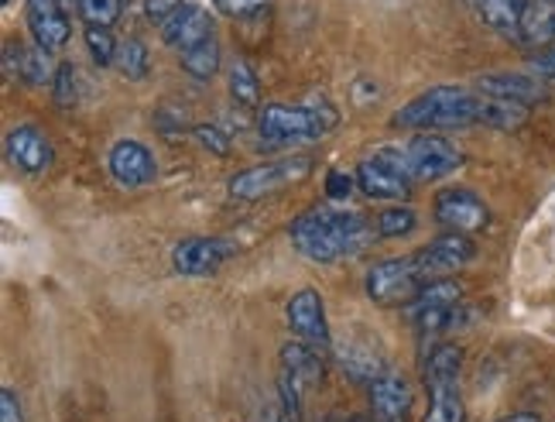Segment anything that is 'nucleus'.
<instances>
[{"label": "nucleus", "mask_w": 555, "mask_h": 422, "mask_svg": "<svg viewBox=\"0 0 555 422\" xmlns=\"http://www.w3.org/2000/svg\"><path fill=\"white\" fill-rule=\"evenodd\" d=\"M55 73L59 69H52V52L41 46H28L21 55V82H28V87H46L55 79Z\"/></svg>", "instance_id": "nucleus-25"}, {"label": "nucleus", "mask_w": 555, "mask_h": 422, "mask_svg": "<svg viewBox=\"0 0 555 422\" xmlns=\"http://www.w3.org/2000/svg\"><path fill=\"white\" fill-rule=\"evenodd\" d=\"M28 28L35 46H41L46 52H62V46L69 41V17L62 14V8H28Z\"/></svg>", "instance_id": "nucleus-20"}, {"label": "nucleus", "mask_w": 555, "mask_h": 422, "mask_svg": "<svg viewBox=\"0 0 555 422\" xmlns=\"http://www.w3.org/2000/svg\"><path fill=\"white\" fill-rule=\"evenodd\" d=\"M233 247L223 238H185L172 247V268L185 279H206L233 258Z\"/></svg>", "instance_id": "nucleus-8"}, {"label": "nucleus", "mask_w": 555, "mask_h": 422, "mask_svg": "<svg viewBox=\"0 0 555 422\" xmlns=\"http://www.w3.org/2000/svg\"><path fill=\"white\" fill-rule=\"evenodd\" d=\"M474 258H477V244L469 241L466 234H460V230L436 238L429 247H422L418 255H415V261L422 265L425 276H429V282L453 276V271L466 268Z\"/></svg>", "instance_id": "nucleus-10"}, {"label": "nucleus", "mask_w": 555, "mask_h": 422, "mask_svg": "<svg viewBox=\"0 0 555 422\" xmlns=\"http://www.w3.org/2000/svg\"><path fill=\"white\" fill-rule=\"evenodd\" d=\"M271 4V0H220V8L233 17H250Z\"/></svg>", "instance_id": "nucleus-35"}, {"label": "nucleus", "mask_w": 555, "mask_h": 422, "mask_svg": "<svg viewBox=\"0 0 555 422\" xmlns=\"http://www.w3.org/2000/svg\"><path fill=\"white\" fill-rule=\"evenodd\" d=\"M0 4H11V0H0Z\"/></svg>", "instance_id": "nucleus-43"}, {"label": "nucleus", "mask_w": 555, "mask_h": 422, "mask_svg": "<svg viewBox=\"0 0 555 422\" xmlns=\"http://www.w3.org/2000/svg\"><path fill=\"white\" fill-rule=\"evenodd\" d=\"M59 0H28V8H55Z\"/></svg>", "instance_id": "nucleus-41"}, {"label": "nucleus", "mask_w": 555, "mask_h": 422, "mask_svg": "<svg viewBox=\"0 0 555 422\" xmlns=\"http://www.w3.org/2000/svg\"><path fill=\"white\" fill-rule=\"evenodd\" d=\"M377 155H384L391 165H398L412 186L446 179L463 165V155L456 152V148L446 138H433V135L412 138V141L395 144V148H380Z\"/></svg>", "instance_id": "nucleus-4"}, {"label": "nucleus", "mask_w": 555, "mask_h": 422, "mask_svg": "<svg viewBox=\"0 0 555 422\" xmlns=\"http://www.w3.org/2000/svg\"><path fill=\"white\" fill-rule=\"evenodd\" d=\"M0 422H25V415H21V402L17 395L4 385L0 388Z\"/></svg>", "instance_id": "nucleus-36"}, {"label": "nucleus", "mask_w": 555, "mask_h": 422, "mask_svg": "<svg viewBox=\"0 0 555 422\" xmlns=\"http://www.w3.org/2000/svg\"><path fill=\"white\" fill-rule=\"evenodd\" d=\"M357 189L367 200H391L401 203L412 196V182L404 179V172L398 165H391L384 155H374L367 162H360L357 168Z\"/></svg>", "instance_id": "nucleus-12"}, {"label": "nucleus", "mask_w": 555, "mask_h": 422, "mask_svg": "<svg viewBox=\"0 0 555 422\" xmlns=\"http://www.w3.org/2000/svg\"><path fill=\"white\" fill-rule=\"evenodd\" d=\"M162 38L176 52H189V49L203 46L206 38H212V17L199 4H179L162 21Z\"/></svg>", "instance_id": "nucleus-15"}, {"label": "nucleus", "mask_w": 555, "mask_h": 422, "mask_svg": "<svg viewBox=\"0 0 555 422\" xmlns=\"http://www.w3.org/2000/svg\"><path fill=\"white\" fill-rule=\"evenodd\" d=\"M82 38H87V49L93 55V62L100 69L106 66H114L117 62V46L120 41H114L111 28H103V25H87V31H82Z\"/></svg>", "instance_id": "nucleus-29"}, {"label": "nucleus", "mask_w": 555, "mask_h": 422, "mask_svg": "<svg viewBox=\"0 0 555 422\" xmlns=\"http://www.w3.org/2000/svg\"><path fill=\"white\" fill-rule=\"evenodd\" d=\"M21 55H25V46H17V41H4V79L8 82L21 79Z\"/></svg>", "instance_id": "nucleus-34"}, {"label": "nucleus", "mask_w": 555, "mask_h": 422, "mask_svg": "<svg viewBox=\"0 0 555 422\" xmlns=\"http://www.w3.org/2000/svg\"><path fill=\"white\" fill-rule=\"evenodd\" d=\"M504 422H542V419L531 415V412H515V415H507Z\"/></svg>", "instance_id": "nucleus-40"}, {"label": "nucleus", "mask_w": 555, "mask_h": 422, "mask_svg": "<svg viewBox=\"0 0 555 422\" xmlns=\"http://www.w3.org/2000/svg\"><path fill=\"white\" fill-rule=\"evenodd\" d=\"M288 327L298 341H309L315 347H330V323L323 295L315 289H298L288 299Z\"/></svg>", "instance_id": "nucleus-14"}, {"label": "nucleus", "mask_w": 555, "mask_h": 422, "mask_svg": "<svg viewBox=\"0 0 555 422\" xmlns=\"http://www.w3.org/2000/svg\"><path fill=\"white\" fill-rule=\"evenodd\" d=\"M196 138H199V144L206 148V152H212V155H227L230 152V138H227L223 128H217V124H199Z\"/></svg>", "instance_id": "nucleus-32"}, {"label": "nucleus", "mask_w": 555, "mask_h": 422, "mask_svg": "<svg viewBox=\"0 0 555 422\" xmlns=\"http://www.w3.org/2000/svg\"><path fill=\"white\" fill-rule=\"evenodd\" d=\"M278 371L292 374L295 382L309 392L312 385L323 382V354H319V347L309 344V341L285 344V347H282V368H278Z\"/></svg>", "instance_id": "nucleus-19"}, {"label": "nucleus", "mask_w": 555, "mask_h": 422, "mask_svg": "<svg viewBox=\"0 0 555 422\" xmlns=\"http://www.w3.org/2000/svg\"><path fill=\"white\" fill-rule=\"evenodd\" d=\"M230 97L237 107H247L254 111L258 107V97H261V87H258V76L247 66V62H233L230 69Z\"/></svg>", "instance_id": "nucleus-26"}, {"label": "nucleus", "mask_w": 555, "mask_h": 422, "mask_svg": "<svg viewBox=\"0 0 555 422\" xmlns=\"http://www.w3.org/2000/svg\"><path fill=\"white\" fill-rule=\"evenodd\" d=\"M469 4H474L477 17L490 31H498L504 38H518L525 0H469Z\"/></svg>", "instance_id": "nucleus-21"}, {"label": "nucleus", "mask_w": 555, "mask_h": 422, "mask_svg": "<svg viewBox=\"0 0 555 422\" xmlns=\"http://www.w3.org/2000/svg\"><path fill=\"white\" fill-rule=\"evenodd\" d=\"M8 158L14 168H21L25 176H38L55 162L49 135L35 128V124H17L8 131Z\"/></svg>", "instance_id": "nucleus-13"}, {"label": "nucleus", "mask_w": 555, "mask_h": 422, "mask_svg": "<svg viewBox=\"0 0 555 422\" xmlns=\"http://www.w3.org/2000/svg\"><path fill=\"white\" fill-rule=\"evenodd\" d=\"M531 69H535L542 79H552L555 82V46L552 49H542L535 59H531Z\"/></svg>", "instance_id": "nucleus-37"}, {"label": "nucleus", "mask_w": 555, "mask_h": 422, "mask_svg": "<svg viewBox=\"0 0 555 422\" xmlns=\"http://www.w3.org/2000/svg\"><path fill=\"white\" fill-rule=\"evenodd\" d=\"M106 168H111V176L117 186L124 189H141V186H152L155 176H158V165H155V155L147 152L141 141H117L111 148V155H106Z\"/></svg>", "instance_id": "nucleus-11"}, {"label": "nucleus", "mask_w": 555, "mask_h": 422, "mask_svg": "<svg viewBox=\"0 0 555 422\" xmlns=\"http://www.w3.org/2000/svg\"><path fill=\"white\" fill-rule=\"evenodd\" d=\"M176 8H179V0H144V14L152 17V21H158V25H162V21H165L168 14H172Z\"/></svg>", "instance_id": "nucleus-38"}, {"label": "nucleus", "mask_w": 555, "mask_h": 422, "mask_svg": "<svg viewBox=\"0 0 555 422\" xmlns=\"http://www.w3.org/2000/svg\"><path fill=\"white\" fill-rule=\"evenodd\" d=\"M339 114L330 103H302V107H285V103H268L261 111L258 131L268 148H288L298 141H319L336 128Z\"/></svg>", "instance_id": "nucleus-3"}, {"label": "nucleus", "mask_w": 555, "mask_h": 422, "mask_svg": "<svg viewBox=\"0 0 555 422\" xmlns=\"http://www.w3.org/2000/svg\"><path fill=\"white\" fill-rule=\"evenodd\" d=\"M480 124V93L469 87H433L395 114L404 131H456Z\"/></svg>", "instance_id": "nucleus-2"}, {"label": "nucleus", "mask_w": 555, "mask_h": 422, "mask_svg": "<svg viewBox=\"0 0 555 422\" xmlns=\"http://www.w3.org/2000/svg\"><path fill=\"white\" fill-rule=\"evenodd\" d=\"M120 8L124 0H79V11L87 17V25H103V28H111L120 17Z\"/></svg>", "instance_id": "nucleus-30"}, {"label": "nucleus", "mask_w": 555, "mask_h": 422, "mask_svg": "<svg viewBox=\"0 0 555 422\" xmlns=\"http://www.w3.org/2000/svg\"><path fill=\"white\" fill-rule=\"evenodd\" d=\"M79 76H76V69L69 66V62H62L59 66V73H55V79H52V93H55V103L59 107H73L76 103V97H79Z\"/></svg>", "instance_id": "nucleus-31"}, {"label": "nucleus", "mask_w": 555, "mask_h": 422, "mask_svg": "<svg viewBox=\"0 0 555 422\" xmlns=\"http://www.w3.org/2000/svg\"><path fill=\"white\" fill-rule=\"evenodd\" d=\"M353 189H357V172H347V168H333V172L326 176L330 200H347V196H353Z\"/></svg>", "instance_id": "nucleus-33"}, {"label": "nucleus", "mask_w": 555, "mask_h": 422, "mask_svg": "<svg viewBox=\"0 0 555 422\" xmlns=\"http://www.w3.org/2000/svg\"><path fill=\"white\" fill-rule=\"evenodd\" d=\"M114 66L120 69V76H127L131 82H141L147 76V49L141 38H124L117 46V62Z\"/></svg>", "instance_id": "nucleus-27"}, {"label": "nucleus", "mask_w": 555, "mask_h": 422, "mask_svg": "<svg viewBox=\"0 0 555 422\" xmlns=\"http://www.w3.org/2000/svg\"><path fill=\"white\" fill-rule=\"evenodd\" d=\"M433 217L460 234H477L490 223V209L474 189H442L433 203Z\"/></svg>", "instance_id": "nucleus-9"}, {"label": "nucleus", "mask_w": 555, "mask_h": 422, "mask_svg": "<svg viewBox=\"0 0 555 422\" xmlns=\"http://www.w3.org/2000/svg\"><path fill=\"white\" fill-rule=\"evenodd\" d=\"M463 350L456 344H439L425 365V388H429V412L425 422H463Z\"/></svg>", "instance_id": "nucleus-5"}, {"label": "nucleus", "mask_w": 555, "mask_h": 422, "mask_svg": "<svg viewBox=\"0 0 555 422\" xmlns=\"http://www.w3.org/2000/svg\"><path fill=\"white\" fill-rule=\"evenodd\" d=\"M371 238L374 230L367 217L350 214V209L312 206L292 220V244L309 261H339L360 255L371 244Z\"/></svg>", "instance_id": "nucleus-1"}, {"label": "nucleus", "mask_w": 555, "mask_h": 422, "mask_svg": "<svg viewBox=\"0 0 555 422\" xmlns=\"http://www.w3.org/2000/svg\"><path fill=\"white\" fill-rule=\"evenodd\" d=\"M350 422H371V419H367V415H353Z\"/></svg>", "instance_id": "nucleus-42"}, {"label": "nucleus", "mask_w": 555, "mask_h": 422, "mask_svg": "<svg viewBox=\"0 0 555 422\" xmlns=\"http://www.w3.org/2000/svg\"><path fill=\"white\" fill-rule=\"evenodd\" d=\"M371 409L377 422H404L412 409V385L398 371H384L371 382Z\"/></svg>", "instance_id": "nucleus-16"}, {"label": "nucleus", "mask_w": 555, "mask_h": 422, "mask_svg": "<svg viewBox=\"0 0 555 422\" xmlns=\"http://www.w3.org/2000/svg\"><path fill=\"white\" fill-rule=\"evenodd\" d=\"M525 120H528V107H525V103H511V100H498V97H483L480 93V124H483V128L518 131Z\"/></svg>", "instance_id": "nucleus-22"}, {"label": "nucleus", "mask_w": 555, "mask_h": 422, "mask_svg": "<svg viewBox=\"0 0 555 422\" xmlns=\"http://www.w3.org/2000/svg\"><path fill=\"white\" fill-rule=\"evenodd\" d=\"M518 41L528 49H552L555 46V0H525Z\"/></svg>", "instance_id": "nucleus-18"}, {"label": "nucleus", "mask_w": 555, "mask_h": 422, "mask_svg": "<svg viewBox=\"0 0 555 422\" xmlns=\"http://www.w3.org/2000/svg\"><path fill=\"white\" fill-rule=\"evenodd\" d=\"M377 227V234L380 238H404V234H412V230L418 227V217H415V209L412 206H388L384 214L374 220Z\"/></svg>", "instance_id": "nucleus-28"}, {"label": "nucleus", "mask_w": 555, "mask_h": 422, "mask_svg": "<svg viewBox=\"0 0 555 422\" xmlns=\"http://www.w3.org/2000/svg\"><path fill=\"white\" fill-rule=\"evenodd\" d=\"M429 276L422 271V265L412 258H388V261H377L367 271V295L377 306H412L415 295L425 289Z\"/></svg>", "instance_id": "nucleus-6"}, {"label": "nucleus", "mask_w": 555, "mask_h": 422, "mask_svg": "<svg viewBox=\"0 0 555 422\" xmlns=\"http://www.w3.org/2000/svg\"><path fill=\"white\" fill-rule=\"evenodd\" d=\"M323 422H333V419H323Z\"/></svg>", "instance_id": "nucleus-44"}, {"label": "nucleus", "mask_w": 555, "mask_h": 422, "mask_svg": "<svg viewBox=\"0 0 555 422\" xmlns=\"http://www.w3.org/2000/svg\"><path fill=\"white\" fill-rule=\"evenodd\" d=\"M460 303H463V285L456 279H433V282H425V289L415 295V303L409 309L422 312V309H446Z\"/></svg>", "instance_id": "nucleus-23"}, {"label": "nucleus", "mask_w": 555, "mask_h": 422, "mask_svg": "<svg viewBox=\"0 0 555 422\" xmlns=\"http://www.w3.org/2000/svg\"><path fill=\"white\" fill-rule=\"evenodd\" d=\"M179 59H182V69L192 79H212V76H217V69H220V41L217 38H206L203 46L182 52Z\"/></svg>", "instance_id": "nucleus-24"}, {"label": "nucleus", "mask_w": 555, "mask_h": 422, "mask_svg": "<svg viewBox=\"0 0 555 422\" xmlns=\"http://www.w3.org/2000/svg\"><path fill=\"white\" fill-rule=\"evenodd\" d=\"M258 422H285V415L278 412L274 406H264V409H261V419H258Z\"/></svg>", "instance_id": "nucleus-39"}, {"label": "nucleus", "mask_w": 555, "mask_h": 422, "mask_svg": "<svg viewBox=\"0 0 555 422\" xmlns=\"http://www.w3.org/2000/svg\"><path fill=\"white\" fill-rule=\"evenodd\" d=\"M483 97H498V100H511V103H525V107H535V103L548 100L545 82L531 79L525 73H487L477 79V87Z\"/></svg>", "instance_id": "nucleus-17"}, {"label": "nucleus", "mask_w": 555, "mask_h": 422, "mask_svg": "<svg viewBox=\"0 0 555 422\" xmlns=\"http://www.w3.org/2000/svg\"><path fill=\"white\" fill-rule=\"evenodd\" d=\"M312 172V158H278V162H264V165H254L244 168V172L233 176L230 182V196L233 200H264L274 196L278 189H285L292 182H302Z\"/></svg>", "instance_id": "nucleus-7"}]
</instances>
